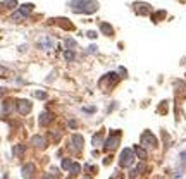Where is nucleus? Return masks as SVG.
I'll list each match as a JSON object with an SVG mask.
<instances>
[{
  "instance_id": "obj_9",
  "label": "nucleus",
  "mask_w": 186,
  "mask_h": 179,
  "mask_svg": "<svg viewBox=\"0 0 186 179\" xmlns=\"http://www.w3.org/2000/svg\"><path fill=\"white\" fill-rule=\"evenodd\" d=\"M72 146L76 150H81L83 148V138L79 134H72Z\"/></svg>"
},
{
  "instance_id": "obj_16",
  "label": "nucleus",
  "mask_w": 186,
  "mask_h": 179,
  "mask_svg": "<svg viewBox=\"0 0 186 179\" xmlns=\"http://www.w3.org/2000/svg\"><path fill=\"white\" fill-rule=\"evenodd\" d=\"M52 45H54V43H52L50 38H43V40L40 41V47H43L45 50H47V48H52Z\"/></svg>"
},
{
  "instance_id": "obj_18",
  "label": "nucleus",
  "mask_w": 186,
  "mask_h": 179,
  "mask_svg": "<svg viewBox=\"0 0 186 179\" xmlns=\"http://www.w3.org/2000/svg\"><path fill=\"white\" fill-rule=\"evenodd\" d=\"M64 59H66V60H72V59H74V54H72L71 50H67V52H64Z\"/></svg>"
},
{
  "instance_id": "obj_24",
  "label": "nucleus",
  "mask_w": 186,
  "mask_h": 179,
  "mask_svg": "<svg viewBox=\"0 0 186 179\" xmlns=\"http://www.w3.org/2000/svg\"><path fill=\"white\" fill-rule=\"evenodd\" d=\"M34 95H36V98H45V93H43V91H36V93H34Z\"/></svg>"
},
{
  "instance_id": "obj_25",
  "label": "nucleus",
  "mask_w": 186,
  "mask_h": 179,
  "mask_svg": "<svg viewBox=\"0 0 186 179\" xmlns=\"http://www.w3.org/2000/svg\"><path fill=\"white\" fill-rule=\"evenodd\" d=\"M86 34H88L90 38H96V36H98V34H96L95 31H88V33H86Z\"/></svg>"
},
{
  "instance_id": "obj_14",
  "label": "nucleus",
  "mask_w": 186,
  "mask_h": 179,
  "mask_svg": "<svg viewBox=\"0 0 186 179\" xmlns=\"http://www.w3.org/2000/svg\"><path fill=\"white\" fill-rule=\"evenodd\" d=\"M22 19H26V16L21 12V10H17V12H14L12 16H10V21H16V22H17V21H22Z\"/></svg>"
},
{
  "instance_id": "obj_8",
  "label": "nucleus",
  "mask_w": 186,
  "mask_h": 179,
  "mask_svg": "<svg viewBox=\"0 0 186 179\" xmlns=\"http://www.w3.org/2000/svg\"><path fill=\"white\" fill-rule=\"evenodd\" d=\"M31 145H33V146H38V148H43V146H45V138L43 136H33L31 138Z\"/></svg>"
},
{
  "instance_id": "obj_20",
  "label": "nucleus",
  "mask_w": 186,
  "mask_h": 179,
  "mask_svg": "<svg viewBox=\"0 0 186 179\" xmlns=\"http://www.w3.org/2000/svg\"><path fill=\"white\" fill-rule=\"evenodd\" d=\"M79 169H81V167H79V164H72V167H71V174H78V172H79Z\"/></svg>"
},
{
  "instance_id": "obj_7",
  "label": "nucleus",
  "mask_w": 186,
  "mask_h": 179,
  "mask_svg": "<svg viewBox=\"0 0 186 179\" xmlns=\"http://www.w3.org/2000/svg\"><path fill=\"white\" fill-rule=\"evenodd\" d=\"M52 119H54V116H52L50 112H43V114L40 116V121H38V122H40L41 126H47V124L50 122Z\"/></svg>"
},
{
  "instance_id": "obj_17",
  "label": "nucleus",
  "mask_w": 186,
  "mask_h": 179,
  "mask_svg": "<svg viewBox=\"0 0 186 179\" xmlns=\"http://www.w3.org/2000/svg\"><path fill=\"white\" fill-rule=\"evenodd\" d=\"M71 167H72V162H71L69 158H64V160H62V169H66V171H71Z\"/></svg>"
},
{
  "instance_id": "obj_27",
  "label": "nucleus",
  "mask_w": 186,
  "mask_h": 179,
  "mask_svg": "<svg viewBox=\"0 0 186 179\" xmlns=\"http://www.w3.org/2000/svg\"><path fill=\"white\" fill-rule=\"evenodd\" d=\"M88 52H91V54H95V52H96V45H91V47L88 48Z\"/></svg>"
},
{
  "instance_id": "obj_3",
  "label": "nucleus",
  "mask_w": 186,
  "mask_h": 179,
  "mask_svg": "<svg viewBox=\"0 0 186 179\" xmlns=\"http://www.w3.org/2000/svg\"><path fill=\"white\" fill-rule=\"evenodd\" d=\"M141 143H143L145 146H146V145H148V146H157V138L153 136L150 131H146V133L141 134Z\"/></svg>"
},
{
  "instance_id": "obj_6",
  "label": "nucleus",
  "mask_w": 186,
  "mask_h": 179,
  "mask_svg": "<svg viewBox=\"0 0 186 179\" xmlns=\"http://www.w3.org/2000/svg\"><path fill=\"white\" fill-rule=\"evenodd\" d=\"M34 171V165L33 164H26L22 169H21V174H22V178H29Z\"/></svg>"
},
{
  "instance_id": "obj_10",
  "label": "nucleus",
  "mask_w": 186,
  "mask_h": 179,
  "mask_svg": "<svg viewBox=\"0 0 186 179\" xmlns=\"http://www.w3.org/2000/svg\"><path fill=\"white\" fill-rule=\"evenodd\" d=\"M134 5H136L138 14H148L150 12V5H148V4H134Z\"/></svg>"
},
{
  "instance_id": "obj_4",
  "label": "nucleus",
  "mask_w": 186,
  "mask_h": 179,
  "mask_svg": "<svg viewBox=\"0 0 186 179\" xmlns=\"http://www.w3.org/2000/svg\"><path fill=\"white\" fill-rule=\"evenodd\" d=\"M119 139H121V134H117V133H114V134H112V136H109L107 138V141H105V148H107V150H114V148H116L117 145H119Z\"/></svg>"
},
{
  "instance_id": "obj_11",
  "label": "nucleus",
  "mask_w": 186,
  "mask_h": 179,
  "mask_svg": "<svg viewBox=\"0 0 186 179\" xmlns=\"http://www.w3.org/2000/svg\"><path fill=\"white\" fill-rule=\"evenodd\" d=\"M100 29H102L103 33H107V36H112V34H114L112 26H110V24H107V22H102V24H100Z\"/></svg>"
},
{
  "instance_id": "obj_5",
  "label": "nucleus",
  "mask_w": 186,
  "mask_h": 179,
  "mask_svg": "<svg viewBox=\"0 0 186 179\" xmlns=\"http://www.w3.org/2000/svg\"><path fill=\"white\" fill-rule=\"evenodd\" d=\"M17 110H19V114H29L31 112V103L28 102V100H19L17 102Z\"/></svg>"
},
{
  "instance_id": "obj_2",
  "label": "nucleus",
  "mask_w": 186,
  "mask_h": 179,
  "mask_svg": "<svg viewBox=\"0 0 186 179\" xmlns=\"http://www.w3.org/2000/svg\"><path fill=\"white\" fill-rule=\"evenodd\" d=\"M121 160H119V165L121 167H128V165L133 164V158H134V155H133V150L131 148H124L123 151H121Z\"/></svg>"
},
{
  "instance_id": "obj_22",
  "label": "nucleus",
  "mask_w": 186,
  "mask_h": 179,
  "mask_svg": "<svg viewBox=\"0 0 186 179\" xmlns=\"http://www.w3.org/2000/svg\"><path fill=\"white\" fill-rule=\"evenodd\" d=\"M4 5H10V9H12V7H17V2L16 0H5Z\"/></svg>"
},
{
  "instance_id": "obj_15",
  "label": "nucleus",
  "mask_w": 186,
  "mask_h": 179,
  "mask_svg": "<svg viewBox=\"0 0 186 179\" xmlns=\"http://www.w3.org/2000/svg\"><path fill=\"white\" fill-rule=\"evenodd\" d=\"M133 150H134V153L138 155V158H141V160H143V158H146V151H145L143 148H140V146H134Z\"/></svg>"
},
{
  "instance_id": "obj_23",
  "label": "nucleus",
  "mask_w": 186,
  "mask_h": 179,
  "mask_svg": "<svg viewBox=\"0 0 186 179\" xmlns=\"http://www.w3.org/2000/svg\"><path fill=\"white\" fill-rule=\"evenodd\" d=\"M143 171H145V164H140L136 169H134V172H136V174H141Z\"/></svg>"
},
{
  "instance_id": "obj_12",
  "label": "nucleus",
  "mask_w": 186,
  "mask_h": 179,
  "mask_svg": "<svg viewBox=\"0 0 186 179\" xmlns=\"http://www.w3.org/2000/svg\"><path fill=\"white\" fill-rule=\"evenodd\" d=\"M100 143H102V133L93 134V138H91V145H93V146H100Z\"/></svg>"
},
{
  "instance_id": "obj_19",
  "label": "nucleus",
  "mask_w": 186,
  "mask_h": 179,
  "mask_svg": "<svg viewBox=\"0 0 186 179\" xmlns=\"http://www.w3.org/2000/svg\"><path fill=\"white\" fill-rule=\"evenodd\" d=\"M74 45H76V41H74V40H71V38L64 40V47H74Z\"/></svg>"
},
{
  "instance_id": "obj_1",
  "label": "nucleus",
  "mask_w": 186,
  "mask_h": 179,
  "mask_svg": "<svg viewBox=\"0 0 186 179\" xmlns=\"http://www.w3.org/2000/svg\"><path fill=\"white\" fill-rule=\"evenodd\" d=\"M69 7L78 14H93L98 10V4L95 0H71Z\"/></svg>"
},
{
  "instance_id": "obj_21",
  "label": "nucleus",
  "mask_w": 186,
  "mask_h": 179,
  "mask_svg": "<svg viewBox=\"0 0 186 179\" xmlns=\"http://www.w3.org/2000/svg\"><path fill=\"white\" fill-rule=\"evenodd\" d=\"M22 151H24V146H22V145H17V146L14 148V153H16V155H19V153H22Z\"/></svg>"
},
{
  "instance_id": "obj_13",
  "label": "nucleus",
  "mask_w": 186,
  "mask_h": 179,
  "mask_svg": "<svg viewBox=\"0 0 186 179\" xmlns=\"http://www.w3.org/2000/svg\"><path fill=\"white\" fill-rule=\"evenodd\" d=\"M31 9H33V5H31V4H24V5H21V7H19V10H21L22 14H24L26 17L29 16V12H31Z\"/></svg>"
},
{
  "instance_id": "obj_26",
  "label": "nucleus",
  "mask_w": 186,
  "mask_h": 179,
  "mask_svg": "<svg viewBox=\"0 0 186 179\" xmlns=\"http://www.w3.org/2000/svg\"><path fill=\"white\" fill-rule=\"evenodd\" d=\"M43 179H57L54 176V174H45V176H43Z\"/></svg>"
}]
</instances>
